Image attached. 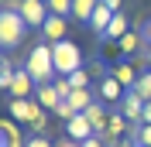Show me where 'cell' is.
Segmentation results:
<instances>
[{"mask_svg": "<svg viewBox=\"0 0 151 147\" xmlns=\"http://www.w3.org/2000/svg\"><path fill=\"white\" fill-rule=\"evenodd\" d=\"M103 4H106V7L113 10V14H120V0H103Z\"/></svg>", "mask_w": 151, "mask_h": 147, "instance_id": "32", "label": "cell"}, {"mask_svg": "<svg viewBox=\"0 0 151 147\" xmlns=\"http://www.w3.org/2000/svg\"><path fill=\"white\" fill-rule=\"evenodd\" d=\"M24 31H28V24L17 10H10V7L0 10V45L4 48H17L24 41Z\"/></svg>", "mask_w": 151, "mask_h": 147, "instance_id": "2", "label": "cell"}, {"mask_svg": "<svg viewBox=\"0 0 151 147\" xmlns=\"http://www.w3.org/2000/svg\"><path fill=\"white\" fill-rule=\"evenodd\" d=\"M24 147H55V144H52L48 137H38V133H31V137H28V144H24Z\"/></svg>", "mask_w": 151, "mask_h": 147, "instance_id": "28", "label": "cell"}, {"mask_svg": "<svg viewBox=\"0 0 151 147\" xmlns=\"http://www.w3.org/2000/svg\"><path fill=\"white\" fill-rule=\"evenodd\" d=\"M55 89H58V96H62V99H69L72 86H69V79H65V75H58V79H55Z\"/></svg>", "mask_w": 151, "mask_h": 147, "instance_id": "27", "label": "cell"}, {"mask_svg": "<svg viewBox=\"0 0 151 147\" xmlns=\"http://www.w3.org/2000/svg\"><path fill=\"white\" fill-rule=\"evenodd\" d=\"M65 24H69V17L48 14V21L41 24V38H45L48 45H55V41H65Z\"/></svg>", "mask_w": 151, "mask_h": 147, "instance_id": "6", "label": "cell"}, {"mask_svg": "<svg viewBox=\"0 0 151 147\" xmlns=\"http://www.w3.org/2000/svg\"><path fill=\"white\" fill-rule=\"evenodd\" d=\"M14 72H17V69L10 65V58H4V62H0V89H4V92H10V82H14Z\"/></svg>", "mask_w": 151, "mask_h": 147, "instance_id": "23", "label": "cell"}, {"mask_svg": "<svg viewBox=\"0 0 151 147\" xmlns=\"http://www.w3.org/2000/svg\"><path fill=\"white\" fill-rule=\"evenodd\" d=\"M65 137L79 140V144H86L89 137H96V130H93V123L86 120V113H79L76 120H69V123H65Z\"/></svg>", "mask_w": 151, "mask_h": 147, "instance_id": "8", "label": "cell"}, {"mask_svg": "<svg viewBox=\"0 0 151 147\" xmlns=\"http://www.w3.org/2000/svg\"><path fill=\"white\" fill-rule=\"evenodd\" d=\"M48 14H58V17L72 21V0H48Z\"/></svg>", "mask_w": 151, "mask_h": 147, "instance_id": "24", "label": "cell"}, {"mask_svg": "<svg viewBox=\"0 0 151 147\" xmlns=\"http://www.w3.org/2000/svg\"><path fill=\"white\" fill-rule=\"evenodd\" d=\"M137 31H141V38H144V48H148V45H151V17L144 21V24H141Z\"/></svg>", "mask_w": 151, "mask_h": 147, "instance_id": "29", "label": "cell"}, {"mask_svg": "<svg viewBox=\"0 0 151 147\" xmlns=\"http://www.w3.org/2000/svg\"><path fill=\"white\" fill-rule=\"evenodd\" d=\"M55 116L62 120V123H69V120H76V116H79V113H76V110H72V106H69L65 99H62V103H58V106H55Z\"/></svg>", "mask_w": 151, "mask_h": 147, "instance_id": "26", "label": "cell"}, {"mask_svg": "<svg viewBox=\"0 0 151 147\" xmlns=\"http://www.w3.org/2000/svg\"><path fill=\"white\" fill-rule=\"evenodd\" d=\"M124 34H127V17H124V10H120V14H113V21H110V28H106L103 41H120Z\"/></svg>", "mask_w": 151, "mask_h": 147, "instance_id": "20", "label": "cell"}, {"mask_svg": "<svg viewBox=\"0 0 151 147\" xmlns=\"http://www.w3.org/2000/svg\"><path fill=\"white\" fill-rule=\"evenodd\" d=\"M52 58H55V72L58 75H72L76 69H83V51L76 48V41H55L52 45Z\"/></svg>", "mask_w": 151, "mask_h": 147, "instance_id": "3", "label": "cell"}, {"mask_svg": "<svg viewBox=\"0 0 151 147\" xmlns=\"http://www.w3.org/2000/svg\"><path fill=\"white\" fill-rule=\"evenodd\" d=\"M0 137H4V147H24L28 140H21V130H17V120H0Z\"/></svg>", "mask_w": 151, "mask_h": 147, "instance_id": "13", "label": "cell"}, {"mask_svg": "<svg viewBox=\"0 0 151 147\" xmlns=\"http://www.w3.org/2000/svg\"><path fill=\"white\" fill-rule=\"evenodd\" d=\"M24 69L35 75V82H38V86L55 82V75H58V72H55V58H52V45H48V41H38V45L28 51Z\"/></svg>", "mask_w": 151, "mask_h": 147, "instance_id": "1", "label": "cell"}, {"mask_svg": "<svg viewBox=\"0 0 151 147\" xmlns=\"http://www.w3.org/2000/svg\"><path fill=\"white\" fill-rule=\"evenodd\" d=\"M141 123H151V103H144V116H141Z\"/></svg>", "mask_w": 151, "mask_h": 147, "instance_id": "33", "label": "cell"}, {"mask_svg": "<svg viewBox=\"0 0 151 147\" xmlns=\"http://www.w3.org/2000/svg\"><path fill=\"white\" fill-rule=\"evenodd\" d=\"M110 75L124 86V89H134V86H137V79H141V72H137L131 62H117V65H110Z\"/></svg>", "mask_w": 151, "mask_h": 147, "instance_id": "10", "label": "cell"}, {"mask_svg": "<svg viewBox=\"0 0 151 147\" xmlns=\"http://www.w3.org/2000/svg\"><path fill=\"white\" fill-rule=\"evenodd\" d=\"M131 137L137 140L141 147H151V123H137V127L131 130Z\"/></svg>", "mask_w": 151, "mask_h": 147, "instance_id": "25", "label": "cell"}, {"mask_svg": "<svg viewBox=\"0 0 151 147\" xmlns=\"http://www.w3.org/2000/svg\"><path fill=\"white\" fill-rule=\"evenodd\" d=\"M65 79H69L72 89H89V86H93V72H89V69H76L72 75H65Z\"/></svg>", "mask_w": 151, "mask_h": 147, "instance_id": "21", "label": "cell"}, {"mask_svg": "<svg viewBox=\"0 0 151 147\" xmlns=\"http://www.w3.org/2000/svg\"><path fill=\"white\" fill-rule=\"evenodd\" d=\"M110 21H113V10L106 7L103 0H100V7H96V10H93V17H89V31L103 38V34H106V28H110Z\"/></svg>", "mask_w": 151, "mask_h": 147, "instance_id": "12", "label": "cell"}, {"mask_svg": "<svg viewBox=\"0 0 151 147\" xmlns=\"http://www.w3.org/2000/svg\"><path fill=\"white\" fill-rule=\"evenodd\" d=\"M120 113L131 120L134 127H137V123H141V116H144V99H141V96H134V92H127V96L120 99Z\"/></svg>", "mask_w": 151, "mask_h": 147, "instance_id": "11", "label": "cell"}, {"mask_svg": "<svg viewBox=\"0 0 151 147\" xmlns=\"http://www.w3.org/2000/svg\"><path fill=\"white\" fill-rule=\"evenodd\" d=\"M96 7H100V0H72V21L89 24V17H93Z\"/></svg>", "mask_w": 151, "mask_h": 147, "instance_id": "18", "label": "cell"}, {"mask_svg": "<svg viewBox=\"0 0 151 147\" xmlns=\"http://www.w3.org/2000/svg\"><path fill=\"white\" fill-rule=\"evenodd\" d=\"M31 106H35V99H10V120L31 123Z\"/></svg>", "mask_w": 151, "mask_h": 147, "instance_id": "19", "label": "cell"}, {"mask_svg": "<svg viewBox=\"0 0 151 147\" xmlns=\"http://www.w3.org/2000/svg\"><path fill=\"white\" fill-rule=\"evenodd\" d=\"M93 92L96 89H72V92H69V106H72V110L76 113H86V110H89V106H93V103H96V96H93Z\"/></svg>", "mask_w": 151, "mask_h": 147, "instance_id": "15", "label": "cell"}, {"mask_svg": "<svg viewBox=\"0 0 151 147\" xmlns=\"http://www.w3.org/2000/svg\"><path fill=\"white\" fill-rule=\"evenodd\" d=\"M41 4H48V0H41Z\"/></svg>", "mask_w": 151, "mask_h": 147, "instance_id": "36", "label": "cell"}, {"mask_svg": "<svg viewBox=\"0 0 151 147\" xmlns=\"http://www.w3.org/2000/svg\"><path fill=\"white\" fill-rule=\"evenodd\" d=\"M117 45H120V58H131L137 51H144V38H141V31H127Z\"/></svg>", "mask_w": 151, "mask_h": 147, "instance_id": "14", "label": "cell"}, {"mask_svg": "<svg viewBox=\"0 0 151 147\" xmlns=\"http://www.w3.org/2000/svg\"><path fill=\"white\" fill-rule=\"evenodd\" d=\"M86 120L93 123L96 137H103V133H106V127H110V110H106V103H100V99H96L93 106L86 110Z\"/></svg>", "mask_w": 151, "mask_h": 147, "instance_id": "9", "label": "cell"}, {"mask_svg": "<svg viewBox=\"0 0 151 147\" xmlns=\"http://www.w3.org/2000/svg\"><path fill=\"white\" fill-rule=\"evenodd\" d=\"M38 103H41L45 110H52V113H55V106L62 103V96H58L55 82H45V86H38Z\"/></svg>", "mask_w": 151, "mask_h": 147, "instance_id": "16", "label": "cell"}, {"mask_svg": "<svg viewBox=\"0 0 151 147\" xmlns=\"http://www.w3.org/2000/svg\"><path fill=\"white\" fill-rule=\"evenodd\" d=\"M35 75L28 72V69H24V65H21L17 72H14V82H10V92H14V99H28L31 92H35Z\"/></svg>", "mask_w": 151, "mask_h": 147, "instance_id": "7", "label": "cell"}, {"mask_svg": "<svg viewBox=\"0 0 151 147\" xmlns=\"http://www.w3.org/2000/svg\"><path fill=\"white\" fill-rule=\"evenodd\" d=\"M124 96H127V89H124V86L117 82L110 72H106L103 79L96 82V99H100V103H117V106H120V99H124Z\"/></svg>", "mask_w": 151, "mask_h": 147, "instance_id": "5", "label": "cell"}, {"mask_svg": "<svg viewBox=\"0 0 151 147\" xmlns=\"http://www.w3.org/2000/svg\"><path fill=\"white\" fill-rule=\"evenodd\" d=\"M127 92H134V96H141L144 103H151V72H148V69L141 72V79H137V86H134V89H127Z\"/></svg>", "mask_w": 151, "mask_h": 147, "instance_id": "22", "label": "cell"}, {"mask_svg": "<svg viewBox=\"0 0 151 147\" xmlns=\"http://www.w3.org/2000/svg\"><path fill=\"white\" fill-rule=\"evenodd\" d=\"M55 147H83V144H79V140H72V137H62Z\"/></svg>", "mask_w": 151, "mask_h": 147, "instance_id": "30", "label": "cell"}, {"mask_svg": "<svg viewBox=\"0 0 151 147\" xmlns=\"http://www.w3.org/2000/svg\"><path fill=\"white\" fill-rule=\"evenodd\" d=\"M117 147H141V144H137V140L131 137V140H120V144H117Z\"/></svg>", "mask_w": 151, "mask_h": 147, "instance_id": "34", "label": "cell"}, {"mask_svg": "<svg viewBox=\"0 0 151 147\" xmlns=\"http://www.w3.org/2000/svg\"><path fill=\"white\" fill-rule=\"evenodd\" d=\"M144 65H148V72H151V45L144 48Z\"/></svg>", "mask_w": 151, "mask_h": 147, "instance_id": "35", "label": "cell"}, {"mask_svg": "<svg viewBox=\"0 0 151 147\" xmlns=\"http://www.w3.org/2000/svg\"><path fill=\"white\" fill-rule=\"evenodd\" d=\"M7 7L17 10L28 28H38V31H41V24L48 21V4H41V0H10Z\"/></svg>", "mask_w": 151, "mask_h": 147, "instance_id": "4", "label": "cell"}, {"mask_svg": "<svg viewBox=\"0 0 151 147\" xmlns=\"http://www.w3.org/2000/svg\"><path fill=\"white\" fill-rule=\"evenodd\" d=\"M83 147H106V144H103V140H100V137H89V140H86Z\"/></svg>", "mask_w": 151, "mask_h": 147, "instance_id": "31", "label": "cell"}, {"mask_svg": "<svg viewBox=\"0 0 151 147\" xmlns=\"http://www.w3.org/2000/svg\"><path fill=\"white\" fill-rule=\"evenodd\" d=\"M31 133H38V137H45V127H48V110L41 106V103L35 99V106H31Z\"/></svg>", "mask_w": 151, "mask_h": 147, "instance_id": "17", "label": "cell"}]
</instances>
